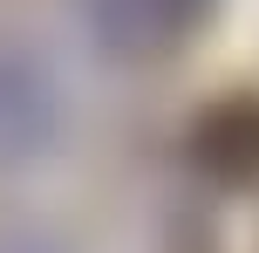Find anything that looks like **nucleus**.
<instances>
[{
  "label": "nucleus",
  "instance_id": "obj_1",
  "mask_svg": "<svg viewBox=\"0 0 259 253\" xmlns=\"http://www.w3.org/2000/svg\"><path fill=\"white\" fill-rule=\"evenodd\" d=\"M184 158L198 178H211L225 192H259V96L246 89L211 96L184 130Z\"/></svg>",
  "mask_w": 259,
  "mask_h": 253
},
{
  "label": "nucleus",
  "instance_id": "obj_2",
  "mask_svg": "<svg viewBox=\"0 0 259 253\" xmlns=\"http://www.w3.org/2000/svg\"><path fill=\"white\" fill-rule=\"evenodd\" d=\"M89 7H96V27H103L109 48L157 55L205 14V0H89Z\"/></svg>",
  "mask_w": 259,
  "mask_h": 253
}]
</instances>
